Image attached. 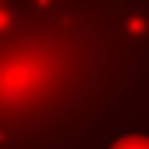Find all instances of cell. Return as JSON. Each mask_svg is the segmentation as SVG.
I'll use <instances>...</instances> for the list:
<instances>
[{"mask_svg":"<svg viewBox=\"0 0 149 149\" xmlns=\"http://www.w3.org/2000/svg\"><path fill=\"white\" fill-rule=\"evenodd\" d=\"M110 149H149V139L146 135H124V139H117Z\"/></svg>","mask_w":149,"mask_h":149,"instance_id":"obj_1","label":"cell"}]
</instances>
